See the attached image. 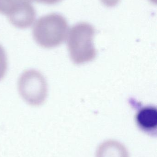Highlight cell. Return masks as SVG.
Masks as SVG:
<instances>
[{
  "label": "cell",
  "mask_w": 157,
  "mask_h": 157,
  "mask_svg": "<svg viewBox=\"0 0 157 157\" xmlns=\"http://www.w3.org/2000/svg\"><path fill=\"white\" fill-rule=\"evenodd\" d=\"M96 157H130L126 147L123 144L114 140H108L101 143L97 149Z\"/></svg>",
  "instance_id": "6"
},
{
  "label": "cell",
  "mask_w": 157,
  "mask_h": 157,
  "mask_svg": "<svg viewBox=\"0 0 157 157\" xmlns=\"http://www.w3.org/2000/svg\"><path fill=\"white\" fill-rule=\"evenodd\" d=\"M100 1L105 6L112 7L116 6L119 3L120 0H100Z\"/></svg>",
  "instance_id": "8"
},
{
  "label": "cell",
  "mask_w": 157,
  "mask_h": 157,
  "mask_svg": "<svg viewBox=\"0 0 157 157\" xmlns=\"http://www.w3.org/2000/svg\"><path fill=\"white\" fill-rule=\"evenodd\" d=\"M18 92L29 105L38 107L45 102L48 95V84L44 76L35 70L25 71L19 77Z\"/></svg>",
  "instance_id": "3"
},
{
  "label": "cell",
  "mask_w": 157,
  "mask_h": 157,
  "mask_svg": "<svg viewBox=\"0 0 157 157\" xmlns=\"http://www.w3.org/2000/svg\"><path fill=\"white\" fill-rule=\"evenodd\" d=\"M62 1V0H31V1H34L36 2L49 5L55 4L60 2Z\"/></svg>",
  "instance_id": "9"
},
{
  "label": "cell",
  "mask_w": 157,
  "mask_h": 157,
  "mask_svg": "<svg viewBox=\"0 0 157 157\" xmlns=\"http://www.w3.org/2000/svg\"><path fill=\"white\" fill-rule=\"evenodd\" d=\"M7 69V60L5 51L0 45V80L6 74Z\"/></svg>",
  "instance_id": "7"
},
{
  "label": "cell",
  "mask_w": 157,
  "mask_h": 157,
  "mask_svg": "<svg viewBox=\"0 0 157 157\" xmlns=\"http://www.w3.org/2000/svg\"><path fill=\"white\" fill-rule=\"evenodd\" d=\"M31 0H0V13L6 16L12 25L21 29L35 22L36 11Z\"/></svg>",
  "instance_id": "4"
},
{
  "label": "cell",
  "mask_w": 157,
  "mask_h": 157,
  "mask_svg": "<svg viewBox=\"0 0 157 157\" xmlns=\"http://www.w3.org/2000/svg\"><path fill=\"white\" fill-rule=\"evenodd\" d=\"M68 23L64 17L51 13L40 17L32 30L36 43L44 48H56L67 38L69 32Z\"/></svg>",
  "instance_id": "1"
},
{
  "label": "cell",
  "mask_w": 157,
  "mask_h": 157,
  "mask_svg": "<svg viewBox=\"0 0 157 157\" xmlns=\"http://www.w3.org/2000/svg\"><path fill=\"white\" fill-rule=\"evenodd\" d=\"M95 29L85 22L78 23L70 29L67 37L70 58L75 64H81L94 60L96 51L93 44Z\"/></svg>",
  "instance_id": "2"
},
{
  "label": "cell",
  "mask_w": 157,
  "mask_h": 157,
  "mask_svg": "<svg viewBox=\"0 0 157 157\" xmlns=\"http://www.w3.org/2000/svg\"><path fill=\"white\" fill-rule=\"evenodd\" d=\"M135 123L140 130L151 136L157 134V110L154 106L141 108L136 113Z\"/></svg>",
  "instance_id": "5"
}]
</instances>
